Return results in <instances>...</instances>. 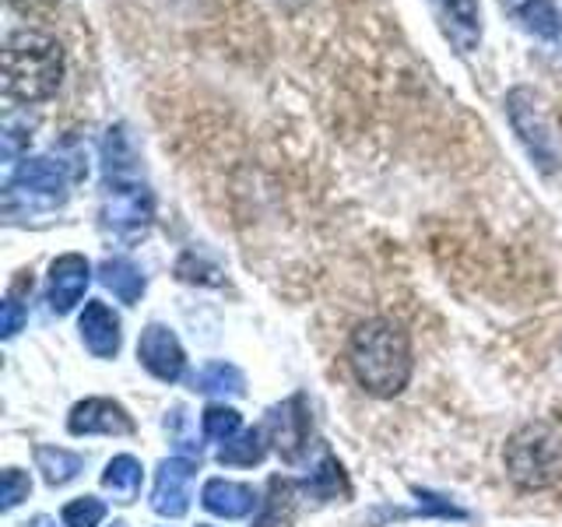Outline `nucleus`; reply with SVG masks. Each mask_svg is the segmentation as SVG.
<instances>
[{
    "label": "nucleus",
    "instance_id": "5",
    "mask_svg": "<svg viewBox=\"0 0 562 527\" xmlns=\"http://www.w3.org/2000/svg\"><path fill=\"white\" fill-rule=\"evenodd\" d=\"M506 113H509V123H514V131L520 137V145L527 148V155H531L544 172L559 169V145H555L552 123L544 116L535 92L514 88V92L506 96Z\"/></svg>",
    "mask_w": 562,
    "mask_h": 527
},
{
    "label": "nucleus",
    "instance_id": "12",
    "mask_svg": "<svg viewBox=\"0 0 562 527\" xmlns=\"http://www.w3.org/2000/svg\"><path fill=\"white\" fill-rule=\"evenodd\" d=\"M78 330H81V341L88 345V351H92L95 359H113L120 351V316L99 303V299H92V303H85V313L78 321Z\"/></svg>",
    "mask_w": 562,
    "mask_h": 527
},
{
    "label": "nucleus",
    "instance_id": "10",
    "mask_svg": "<svg viewBox=\"0 0 562 527\" xmlns=\"http://www.w3.org/2000/svg\"><path fill=\"white\" fill-rule=\"evenodd\" d=\"M67 429L75 436H131L134 418L127 408L110 397H85L81 404L70 408Z\"/></svg>",
    "mask_w": 562,
    "mask_h": 527
},
{
    "label": "nucleus",
    "instance_id": "19",
    "mask_svg": "<svg viewBox=\"0 0 562 527\" xmlns=\"http://www.w3.org/2000/svg\"><path fill=\"white\" fill-rule=\"evenodd\" d=\"M295 517V489L285 479H274L268 482V500H263V509L254 527H292Z\"/></svg>",
    "mask_w": 562,
    "mask_h": 527
},
{
    "label": "nucleus",
    "instance_id": "14",
    "mask_svg": "<svg viewBox=\"0 0 562 527\" xmlns=\"http://www.w3.org/2000/svg\"><path fill=\"white\" fill-rule=\"evenodd\" d=\"M201 503L207 514L225 517V520H239V517H250L254 506H257V492L243 482H228V479H211L204 482L201 492Z\"/></svg>",
    "mask_w": 562,
    "mask_h": 527
},
{
    "label": "nucleus",
    "instance_id": "15",
    "mask_svg": "<svg viewBox=\"0 0 562 527\" xmlns=\"http://www.w3.org/2000/svg\"><path fill=\"white\" fill-rule=\"evenodd\" d=\"M499 8L514 18L524 32L538 35V40H555L562 29L555 0H499Z\"/></svg>",
    "mask_w": 562,
    "mask_h": 527
},
{
    "label": "nucleus",
    "instance_id": "20",
    "mask_svg": "<svg viewBox=\"0 0 562 527\" xmlns=\"http://www.w3.org/2000/svg\"><path fill=\"white\" fill-rule=\"evenodd\" d=\"M263 453H268V433H263V426H260V429H246L236 439H228V444L218 450V461L222 464L254 468V464L263 461Z\"/></svg>",
    "mask_w": 562,
    "mask_h": 527
},
{
    "label": "nucleus",
    "instance_id": "11",
    "mask_svg": "<svg viewBox=\"0 0 562 527\" xmlns=\"http://www.w3.org/2000/svg\"><path fill=\"white\" fill-rule=\"evenodd\" d=\"M92 281V268L81 254H64L49 264V278H46V303L53 313H70Z\"/></svg>",
    "mask_w": 562,
    "mask_h": 527
},
{
    "label": "nucleus",
    "instance_id": "16",
    "mask_svg": "<svg viewBox=\"0 0 562 527\" xmlns=\"http://www.w3.org/2000/svg\"><path fill=\"white\" fill-rule=\"evenodd\" d=\"M99 278H102V285L110 289L120 299V303H127V306H134L137 299H140V292H145V274H140L137 264H131L127 257L102 260Z\"/></svg>",
    "mask_w": 562,
    "mask_h": 527
},
{
    "label": "nucleus",
    "instance_id": "3",
    "mask_svg": "<svg viewBox=\"0 0 562 527\" xmlns=\"http://www.w3.org/2000/svg\"><path fill=\"white\" fill-rule=\"evenodd\" d=\"M506 474L520 489H549L562 479V439L549 426H524L506 444Z\"/></svg>",
    "mask_w": 562,
    "mask_h": 527
},
{
    "label": "nucleus",
    "instance_id": "1",
    "mask_svg": "<svg viewBox=\"0 0 562 527\" xmlns=\"http://www.w3.org/2000/svg\"><path fill=\"white\" fill-rule=\"evenodd\" d=\"M348 366L359 386L373 397H394L412 380V341L394 321H366L351 330L348 341Z\"/></svg>",
    "mask_w": 562,
    "mask_h": 527
},
{
    "label": "nucleus",
    "instance_id": "26",
    "mask_svg": "<svg viewBox=\"0 0 562 527\" xmlns=\"http://www.w3.org/2000/svg\"><path fill=\"white\" fill-rule=\"evenodd\" d=\"M29 489H32L29 474L18 471V468H8L4 474H0V509H14L29 496Z\"/></svg>",
    "mask_w": 562,
    "mask_h": 527
},
{
    "label": "nucleus",
    "instance_id": "9",
    "mask_svg": "<svg viewBox=\"0 0 562 527\" xmlns=\"http://www.w3.org/2000/svg\"><path fill=\"white\" fill-rule=\"evenodd\" d=\"M193 471L198 464L187 457H169L155 471V489H151V509L162 517H183L190 509V489H193Z\"/></svg>",
    "mask_w": 562,
    "mask_h": 527
},
{
    "label": "nucleus",
    "instance_id": "29",
    "mask_svg": "<svg viewBox=\"0 0 562 527\" xmlns=\"http://www.w3.org/2000/svg\"><path fill=\"white\" fill-rule=\"evenodd\" d=\"M285 4H299V0H285Z\"/></svg>",
    "mask_w": 562,
    "mask_h": 527
},
{
    "label": "nucleus",
    "instance_id": "21",
    "mask_svg": "<svg viewBox=\"0 0 562 527\" xmlns=\"http://www.w3.org/2000/svg\"><path fill=\"white\" fill-rule=\"evenodd\" d=\"M193 391L201 394H233L239 397L246 391V380L233 362H207L198 377H193Z\"/></svg>",
    "mask_w": 562,
    "mask_h": 527
},
{
    "label": "nucleus",
    "instance_id": "30",
    "mask_svg": "<svg viewBox=\"0 0 562 527\" xmlns=\"http://www.w3.org/2000/svg\"><path fill=\"white\" fill-rule=\"evenodd\" d=\"M198 527H207V524H198Z\"/></svg>",
    "mask_w": 562,
    "mask_h": 527
},
{
    "label": "nucleus",
    "instance_id": "25",
    "mask_svg": "<svg viewBox=\"0 0 562 527\" xmlns=\"http://www.w3.org/2000/svg\"><path fill=\"white\" fill-rule=\"evenodd\" d=\"M32 141V123L8 113L4 116V134H0V152H4V158H18L22 155V148H29Z\"/></svg>",
    "mask_w": 562,
    "mask_h": 527
},
{
    "label": "nucleus",
    "instance_id": "8",
    "mask_svg": "<svg viewBox=\"0 0 562 527\" xmlns=\"http://www.w3.org/2000/svg\"><path fill=\"white\" fill-rule=\"evenodd\" d=\"M137 359L155 380H162V383H176L183 377V366H187L180 338H176V334L162 324H148L145 330H140Z\"/></svg>",
    "mask_w": 562,
    "mask_h": 527
},
{
    "label": "nucleus",
    "instance_id": "17",
    "mask_svg": "<svg viewBox=\"0 0 562 527\" xmlns=\"http://www.w3.org/2000/svg\"><path fill=\"white\" fill-rule=\"evenodd\" d=\"M35 468L43 471L46 485H67L85 471V457L64 447H35Z\"/></svg>",
    "mask_w": 562,
    "mask_h": 527
},
{
    "label": "nucleus",
    "instance_id": "23",
    "mask_svg": "<svg viewBox=\"0 0 562 527\" xmlns=\"http://www.w3.org/2000/svg\"><path fill=\"white\" fill-rule=\"evenodd\" d=\"M201 426H204L207 439L228 444L233 436H239V412L225 408V404H211V408H204V415H201Z\"/></svg>",
    "mask_w": 562,
    "mask_h": 527
},
{
    "label": "nucleus",
    "instance_id": "6",
    "mask_svg": "<svg viewBox=\"0 0 562 527\" xmlns=\"http://www.w3.org/2000/svg\"><path fill=\"white\" fill-rule=\"evenodd\" d=\"M25 201V211H46L67 201V172L53 158H25L8 187V208Z\"/></svg>",
    "mask_w": 562,
    "mask_h": 527
},
{
    "label": "nucleus",
    "instance_id": "22",
    "mask_svg": "<svg viewBox=\"0 0 562 527\" xmlns=\"http://www.w3.org/2000/svg\"><path fill=\"white\" fill-rule=\"evenodd\" d=\"M303 492H310V500H338V496H348V479H345V471L341 464L334 461V457H327V461L316 468L310 479H303Z\"/></svg>",
    "mask_w": 562,
    "mask_h": 527
},
{
    "label": "nucleus",
    "instance_id": "18",
    "mask_svg": "<svg viewBox=\"0 0 562 527\" xmlns=\"http://www.w3.org/2000/svg\"><path fill=\"white\" fill-rule=\"evenodd\" d=\"M140 479H145V471H140V461L131 453L113 457V461L105 464V471H102V485L113 492L116 503H131L140 492Z\"/></svg>",
    "mask_w": 562,
    "mask_h": 527
},
{
    "label": "nucleus",
    "instance_id": "24",
    "mask_svg": "<svg viewBox=\"0 0 562 527\" xmlns=\"http://www.w3.org/2000/svg\"><path fill=\"white\" fill-rule=\"evenodd\" d=\"M105 517V503L95 496H81L64 506V527H99Z\"/></svg>",
    "mask_w": 562,
    "mask_h": 527
},
{
    "label": "nucleus",
    "instance_id": "28",
    "mask_svg": "<svg viewBox=\"0 0 562 527\" xmlns=\"http://www.w3.org/2000/svg\"><path fill=\"white\" fill-rule=\"evenodd\" d=\"M110 527H127V524H123V520H113V524H110Z\"/></svg>",
    "mask_w": 562,
    "mask_h": 527
},
{
    "label": "nucleus",
    "instance_id": "4",
    "mask_svg": "<svg viewBox=\"0 0 562 527\" xmlns=\"http://www.w3.org/2000/svg\"><path fill=\"white\" fill-rule=\"evenodd\" d=\"M99 218H102V228L110 236H116L123 243L140 239L155 222L151 190L145 183L131 180V176H113V180H105Z\"/></svg>",
    "mask_w": 562,
    "mask_h": 527
},
{
    "label": "nucleus",
    "instance_id": "27",
    "mask_svg": "<svg viewBox=\"0 0 562 527\" xmlns=\"http://www.w3.org/2000/svg\"><path fill=\"white\" fill-rule=\"evenodd\" d=\"M0 310H4V316H0V338H14V334L22 330V324H25V310H22V303H18L14 295H8Z\"/></svg>",
    "mask_w": 562,
    "mask_h": 527
},
{
    "label": "nucleus",
    "instance_id": "2",
    "mask_svg": "<svg viewBox=\"0 0 562 527\" xmlns=\"http://www.w3.org/2000/svg\"><path fill=\"white\" fill-rule=\"evenodd\" d=\"M4 78L8 96L18 102H43L60 88L64 53L46 32L22 29L4 46Z\"/></svg>",
    "mask_w": 562,
    "mask_h": 527
},
{
    "label": "nucleus",
    "instance_id": "13",
    "mask_svg": "<svg viewBox=\"0 0 562 527\" xmlns=\"http://www.w3.org/2000/svg\"><path fill=\"white\" fill-rule=\"evenodd\" d=\"M439 11V22H443V32L450 35V43L471 53L482 40V11L479 0H432Z\"/></svg>",
    "mask_w": 562,
    "mask_h": 527
},
{
    "label": "nucleus",
    "instance_id": "7",
    "mask_svg": "<svg viewBox=\"0 0 562 527\" xmlns=\"http://www.w3.org/2000/svg\"><path fill=\"white\" fill-rule=\"evenodd\" d=\"M310 429H313V418H310V404L303 394L274 404L268 412V422H263V433H268L281 461H289V464H295L299 457L306 453Z\"/></svg>",
    "mask_w": 562,
    "mask_h": 527
}]
</instances>
